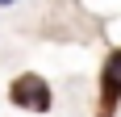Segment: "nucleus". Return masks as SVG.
Listing matches in <instances>:
<instances>
[{
    "label": "nucleus",
    "mask_w": 121,
    "mask_h": 117,
    "mask_svg": "<svg viewBox=\"0 0 121 117\" xmlns=\"http://www.w3.org/2000/svg\"><path fill=\"white\" fill-rule=\"evenodd\" d=\"M9 105L21 109V113L46 117L50 109H54V88H50L46 75H38V71H21V75H13V84H9Z\"/></svg>",
    "instance_id": "f257e3e1"
},
{
    "label": "nucleus",
    "mask_w": 121,
    "mask_h": 117,
    "mask_svg": "<svg viewBox=\"0 0 121 117\" xmlns=\"http://www.w3.org/2000/svg\"><path fill=\"white\" fill-rule=\"evenodd\" d=\"M121 100V46H113L100 63V117H113Z\"/></svg>",
    "instance_id": "f03ea898"
},
{
    "label": "nucleus",
    "mask_w": 121,
    "mask_h": 117,
    "mask_svg": "<svg viewBox=\"0 0 121 117\" xmlns=\"http://www.w3.org/2000/svg\"><path fill=\"white\" fill-rule=\"evenodd\" d=\"M17 4H25V0H0V9L9 13V9H17Z\"/></svg>",
    "instance_id": "7ed1b4c3"
}]
</instances>
